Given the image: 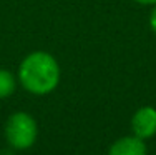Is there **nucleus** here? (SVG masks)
I'll return each instance as SVG.
<instances>
[{
    "mask_svg": "<svg viewBox=\"0 0 156 155\" xmlns=\"http://www.w3.org/2000/svg\"><path fill=\"white\" fill-rule=\"evenodd\" d=\"M18 80L30 94H50L60 82V67L48 52H32L18 67Z\"/></svg>",
    "mask_w": 156,
    "mask_h": 155,
    "instance_id": "obj_1",
    "label": "nucleus"
},
{
    "mask_svg": "<svg viewBox=\"0 0 156 155\" xmlns=\"http://www.w3.org/2000/svg\"><path fill=\"white\" fill-rule=\"evenodd\" d=\"M38 127L32 115L17 112L9 117L5 124V138L9 145L15 150H27L37 142Z\"/></svg>",
    "mask_w": 156,
    "mask_h": 155,
    "instance_id": "obj_2",
    "label": "nucleus"
},
{
    "mask_svg": "<svg viewBox=\"0 0 156 155\" xmlns=\"http://www.w3.org/2000/svg\"><path fill=\"white\" fill-rule=\"evenodd\" d=\"M131 130L141 140L151 138L156 134V109L154 107H141L135 112L131 119Z\"/></svg>",
    "mask_w": 156,
    "mask_h": 155,
    "instance_id": "obj_3",
    "label": "nucleus"
},
{
    "mask_svg": "<svg viewBox=\"0 0 156 155\" xmlns=\"http://www.w3.org/2000/svg\"><path fill=\"white\" fill-rule=\"evenodd\" d=\"M108 155H146V145L144 140L138 138L136 135L123 137L110 147Z\"/></svg>",
    "mask_w": 156,
    "mask_h": 155,
    "instance_id": "obj_4",
    "label": "nucleus"
},
{
    "mask_svg": "<svg viewBox=\"0 0 156 155\" xmlns=\"http://www.w3.org/2000/svg\"><path fill=\"white\" fill-rule=\"evenodd\" d=\"M15 77L12 75V72L5 68H0V98H7L9 95H12L15 92Z\"/></svg>",
    "mask_w": 156,
    "mask_h": 155,
    "instance_id": "obj_5",
    "label": "nucleus"
},
{
    "mask_svg": "<svg viewBox=\"0 0 156 155\" xmlns=\"http://www.w3.org/2000/svg\"><path fill=\"white\" fill-rule=\"evenodd\" d=\"M150 25L153 28V32L156 34V3L153 5V10H151V15H150Z\"/></svg>",
    "mask_w": 156,
    "mask_h": 155,
    "instance_id": "obj_6",
    "label": "nucleus"
},
{
    "mask_svg": "<svg viewBox=\"0 0 156 155\" xmlns=\"http://www.w3.org/2000/svg\"><path fill=\"white\" fill-rule=\"evenodd\" d=\"M135 2L141 3V5H154V3H156V0H135Z\"/></svg>",
    "mask_w": 156,
    "mask_h": 155,
    "instance_id": "obj_7",
    "label": "nucleus"
}]
</instances>
